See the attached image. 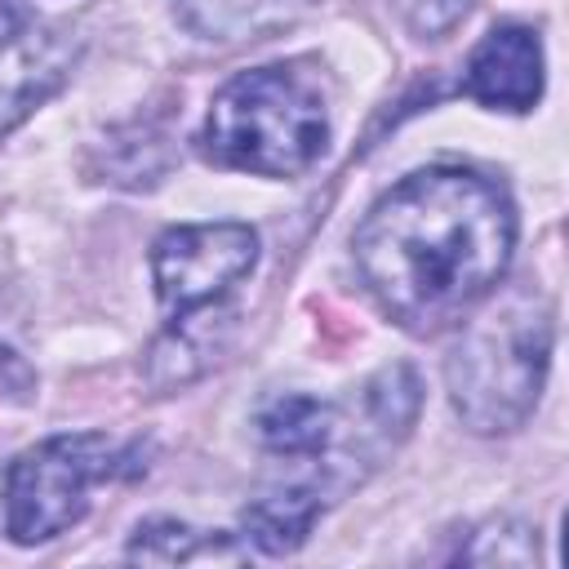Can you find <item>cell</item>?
Masks as SVG:
<instances>
[{
  "label": "cell",
  "mask_w": 569,
  "mask_h": 569,
  "mask_svg": "<svg viewBox=\"0 0 569 569\" xmlns=\"http://www.w3.org/2000/svg\"><path fill=\"white\" fill-rule=\"evenodd\" d=\"M258 262V231L244 222H187L151 244L156 298L169 316H191L227 298Z\"/></svg>",
  "instance_id": "5b68a950"
},
{
  "label": "cell",
  "mask_w": 569,
  "mask_h": 569,
  "mask_svg": "<svg viewBox=\"0 0 569 569\" xmlns=\"http://www.w3.org/2000/svg\"><path fill=\"white\" fill-rule=\"evenodd\" d=\"M204 547H213L209 533L182 525V520H147L133 529L124 556L129 560H147V565H178V560H191L200 556Z\"/></svg>",
  "instance_id": "8fae6325"
},
{
  "label": "cell",
  "mask_w": 569,
  "mask_h": 569,
  "mask_svg": "<svg viewBox=\"0 0 569 569\" xmlns=\"http://www.w3.org/2000/svg\"><path fill=\"white\" fill-rule=\"evenodd\" d=\"M316 0H182V22L209 40H253L302 18Z\"/></svg>",
  "instance_id": "30bf717a"
},
{
  "label": "cell",
  "mask_w": 569,
  "mask_h": 569,
  "mask_svg": "<svg viewBox=\"0 0 569 569\" xmlns=\"http://www.w3.org/2000/svg\"><path fill=\"white\" fill-rule=\"evenodd\" d=\"M4 360H9V351H0V365H4ZM0 382H4V378H0Z\"/></svg>",
  "instance_id": "9a60e30c"
},
{
  "label": "cell",
  "mask_w": 569,
  "mask_h": 569,
  "mask_svg": "<svg viewBox=\"0 0 569 569\" xmlns=\"http://www.w3.org/2000/svg\"><path fill=\"white\" fill-rule=\"evenodd\" d=\"M551 307L538 289L489 293L445 360L453 413L476 436H507L533 413L551 365Z\"/></svg>",
  "instance_id": "7a4b0ae2"
},
{
  "label": "cell",
  "mask_w": 569,
  "mask_h": 569,
  "mask_svg": "<svg viewBox=\"0 0 569 569\" xmlns=\"http://www.w3.org/2000/svg\"><path fill=\"white\" fill-rule=\"evenodd\" d=\"M467 565H533L538 560V529L525 520H489L462 547Z\"/></svg>",
  "instance_id": "7c38bea8"
},
{
  "label": "cell",
  "mask_w": 569,
  "mask_h": 569,
  "mask_svg": "<svg viewBox=\"0 0 569 569\" xmlns=\"http://www.w3.org/2000/svg\"><path fill=\"white\" fill-rule=\"evenodd\" d=\"M204 156L258 173L293 178L311 169L329 142V93L302 62H271L227 80L200 129Z\"/></svg>",
  "instance_id": "3957f363"
},
{
  "label": "cell",
  "mask_w": 569,
  "mask_h": 569,
  "mask_svg": "<svg viewBox=\"0 0 569 569\" xmlns=\"http://www.w3.org/2000/svg\"><path fill=\"white\" fill-rule=\"evenodd\" d=\"M467 4L471 0H400V13L418 36H445L467 13Z\"/></svg>",
  "instance_id": "4fadbf2b"
},
{
  "label": "cell",
  "mask_w": 569,
  "mask_h": 569,
  "mask_svg": "<svg viewBox=\"0 0 569 569\" xmlns=\"http://www.w3.org/2000/svg\"><path fill=\"white\" fill-rule=\"evenodd\" d=\"M462 89L489 111H529L542 98V40L529 27H493L467 58Z\"/></svg>",
  "instance_id": "52a82bcc"
},
{
  "label": "cell",
  "mask_w": 569,
  "mask_h": 569,
  "mask_svg": "<svg viewBox=\"0 0 569 569\" xmlns=\"http://www.w3.org/2000/svg\"><path fill=\"white\" fill-rule=\"evenodd\" d=\"M258 440L276 458L325 462L333 453V445H338V409L316 400V396H302V391L276 396L258 413Z\"/></svg>",
  "instance_id": "ba28073f"
},
{
  "label": "cell",
  "mask_w": 569,
  "mask_h": 569,
  "mask_svg": "<svg viewBox=\"0 0 569 569\" xmlns=\"http://www.w3.org/2000/svg\"><path fill=\"white\" fill-rule=\"evenodd\" d=\"M80 58V40L58 22H31L0 40V133L44 107Z\"/></svg>",
  "instance_id": "8992f818"
},
{
  "label": "cell",
  "mask_w": 569,
  "mask_h": 569,
  "mask_svg": "<svg viewBox=\"0 0 569 569\" xmlns=\"http://www.w3.org/2000/svg\"><path fill=\"white\" fill-rule=\"evenodd\" d=\"M320 511H325V498L316 485H280L249 498V507L240 511V533L262 556H289L307 542Z\"/></svg>",
  "instance_id": "9c48e42d"
},
{
  "label": "cell",
  "mask_w": 569,
  "mask_h": 569,
  "mask_svg": "<svg viewBox=\"0 0 569 569\" xmlns=\"http://www.w3.org/2000/svg\"><path fill=\"white\" fill-rule=\"evenodd\" d=\"M18 27H22V18H18L13 0H0V40H4V36H13Z\"/></svg>",
  "instance_id": "5bb4252c"
},
{
  "label": "cell",
  "mask_w": 569,
  "mask_h": 569,
  "mask_svg": "<svg viewBox=\"0 0 569 569\" xmlns=\"http://www.w3.org/2000/svg\"><path fill=\"white\" fill-rule=\"evenodd\" d=\"M351 249L378 311L427 338L498 289L516 249V204L476 169H418L365 213Z\"/></svg>",
  "instance_id": "6da1fadb"
},
{
  "label": "cell",
  "mask_w": 569,
  "mask_h": 569,
  "mask_svg": "<svg viewBox=\"0 0 569 569\" xmlns=\"http://www.w3.org/2000/svg\"><path fill=\"white\" fill-rule=\"evenodd\" d=\"M124 449L102 431H67L31 445L4 476V533L22 547L67 533L84 511L98 480L116 476Z\"/></svg>",
  "instance_id": "277c9868"
}]
</instances>
